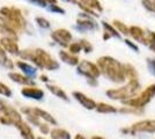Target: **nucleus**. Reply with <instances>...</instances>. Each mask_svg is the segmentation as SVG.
<instances>
[{
    "label": "nucleus",
    "mask_w": 155,
    "mask_h": 139,
    "mask_svg": "<svg viewBox=\"0 0 155 139\" xmlns=\"http://www.w3.org/2000/svg\"><path fill=\"white\" fill-rule=\"evenodd\" d=\"M97 66L100 68L101 73H103L104 75L112 82L119 84V82H123L125 80L123 64L112 57L104 56V57L98 58Z\"/></svg>",
    "instance_id": "1"
},
{
    "label": "nucleus",
    "mask_w": 155,
    "mask_h": 139,
    "mask_svg": "<svg viewBox=\"0 0 155 139\" xmlns=\"http://www.w3.org/2000/svg\"><path fill=\"white\" fill-rule=\"evenodd\" d=\"M19 56L23 59L31 60L32 63L39 68H46L49 71H54V70L59 68L58 61H56L43 49L23 50V51H20Z\"/></svg>",
    "instance_id": "2"
},
{
    "label": "nucleus",
    "mask_w": 155,
    "mask_h": 139,
    "mask_svg": "<svg viewBox=\"0 0 155 139\" xmlns=\"http://www.w3.org/2000/svg\"><path fill=\"white\" fill-rule=\"evenodd\" d=\"M140 91V84L138 79L137 80H129V82L125 86L120 87V88H114V89H109L107 92V96L111 100H124L131 99L133 96H136L137 93Z\"/></svg>",
    "instance_id": "3"
},
{
    "label": "nucleus",
    "mask_w": 155,
    "mask_h": 139,
    "mask_svg": "<svg viewBox=\"0 0 155 139\" xmlns=\"http://www.w3.org/2000/svg\"><path fill=\"white\" fill-rule=\"evenodd\" d=\"M0 15L9 23V26L12 27L16 33L25 30L27 22L25 20V18L22 16L20 9L15 8V7H11V8L9 7H2L0 9Z\"/></svg>",
    "instance_id": "4"
},
{
    "label": "nucleus",
    "mask_w": 155,
    "mask_h": 139,
    "mask_svg": "<svg viewBox=\"0 0 155 139\" xmlns=\"http://www.w3.org/2000/svg\"><path fill=\"white\" fill-rule=\"evenodd\" d=\"M154 96H155V84H153V85H149V86L147 87V88H146L139 96L124 100L123 103L129 107H133V108L142 109L146 104H148Z\"/></svg>",
    "instance_id": "5"
},
{
    "label": "nucleus",
    "mask_w": 155,
    "mask_h": 139,
    "mask_svg": "<svg viewBox=\"0 0 155 139\" xmlns=\"http://www.w3.org/2000/svg\"><path fill=\"white\" fill-rule=\"evenodd\" d=\"M77 71H78V73L84 75V77L88 79L91 85H93V86H96L97 85L96 79L100 77L101 71H100L98 66H96L95 64H93V63L88 61V60H82L81 63L78 64Z\"/></svg>",
    "instance_id": "6"
},
{
    "label": "nucleus",
    "mask_w": 155,
    "mask_h": 139,
    "mask_svg": "<svg viewBox=\"0 0 155 139\" xmlns=\"http://www.w3.org/2000/svg\"><path fill=\"white\" fill-rule=\"evenodd\" d=\"M123 133L134 134L138 132H155V119H146L131 125L129 129H122Z\"/></svg>",
    "instance_id": "7"
},
{
    "label": "nucleus",
    "mask_w": 155,
    "mask_h": 139,
    "mask_svg": "<svg viewBox=\"0 0 155 139\" xmlns=\"http://www.w3.org/2000/svg\"><path fill=\"white\" fill-rule=\"evenodd\" d=\"M52 40L57 42L61 46H68L72 41V34L67 29H57L51 34Z\"/></svg>",
    "instance_id": "8"
},
{
    "label": "nucleus",
    "mask_w": 155,
    "mask_h": 139,
    "mask_svg": "<svg viewBox=\"0 0 155 139\" xmlns=\"http://www.w3.org/2000/svg\"><path fill=\"white\" fill-rule=\"evenodd\" d=\"M0 113L2 114L4 116H6V117H8V118L11 119L13 124H15L19 121H22L19 111H16L14 108L8 106L6 102L2 101V100H0Z\"/></svg>",
    "instance_id": "9"
},
{
    "label": "nucleus",
    "mask_w": 155,
    "mask_h": 139,
    "mask_svg": "<svg viewBox=\"0 0 155 139\" xmlns=\"http://www.w3.org/2000/svg\"><path fill=\"white\" fill-rule=\"evenodd\" d=\"M22 111L26 114H32V115H35V116H37L38 118H42L46 121L48 123H50L52 125H57V121L52 117L51 115L49 113H46L45 110H43V109H39V108H22Z\"/></svg>",
    "instance_id": "10"
},
{
    "label": "nucleus",
    "mask_w": 155,
    "mask_h": 139,
    "mask_svg": "<svg viewBox=\"0 0 155 139\" xmlns=\"http://www.w3.org/2000/svg\"><path fill=\"white\" fill-rule=\"evenodd\" d=\"M0 45L2 46V49L7 51V52L12 53V55H15V56H19V45L16 43V40H14L12 37H7V36H4L1 41H0Z\"/></svg>",
    "instance_id": "11"
},
{
    "label": "nucleus",
    "mask_w": 155,
    "mask_h": 139,
    "mask_svg": "<svg viewBox=\"0 0 155 139\" xmlns=\"http://www.w3.org/2000/svg\"><path fill=\"white\" fill-rule=\"evenodd\" d=\"M73 96L75 98L77 101H79L82 107H84L86 109H88V110H93V109H95V107H96V102L94 101V100L89 99V98H87L84 94L80 92H73Z\"/></svg>",
    "instance_id": "12"
},
{
    "label": "nucleus",
    "mask_w": 155,
    "mask_h": 139,
    "mask_svg": "<svg viewBox=\"0 0 155 139\" xmlns=\"http://www.w3.org/2000/svg\"><path fill=\"white\" fill-rule=\"evenodd\" d=\"M22 95L26 96V98H29V99H34V100H41L43 99L44 96V92L39 88H36V87H31V86H27L26 88H23L22 91Z\"/></svg>",
    "instance_id": "13"
},
{
    "label": "nucleus",
    "mask_w": 155,
    "mask_h": 139,
    "mask_svg": "<svg viewBox=\"0 0 155 139\" xmlns=\"http://www.w3.org/2000/svg\"><path fill=\"white\" fill-rule=\"evenodd\" d=\"M0 33L2 34V35H5V36H7V37H12L14 40L18 38L16 31L9 26V23L1 15H0Z\"/></svg>",
    "instance_id": "14"
},
{
    "label": "nucleus",
    "mask_w": 155,
    "mask_h": 139,
    "mask_svg": "<svg viewBox=\"0 0 155 139\" xmlns=\"http://www.w3.org/2000/svg\"><path fill=\"white\" fill-rule=\"evenodd\" d=\"M9 79H12L14 82H18V84H21V85H26V86H34L35 82L31 80V78L27 77V75H22V74H19L16 72H12L8 74Z\"/></svg>",
    "instance_id": "15"
},
{
    "label": "nucleus",
    "mask_w": 155,
    "mask_h": 139,
    "mask_svg": "<svg viewBox=\"0 0 155 139\" xmlns=\"http://www.w3.org/2000/svg\"><path fill=\"white\" fill-rule=\"evenodd\" d=\"M14 125L19 129L20 132H21V136H22L25 139H35V136H34V133H32L30 126L28 125L27 123H25L23 121L16 122Z\"/></svg>",
    "instance_id": "16"
},
{
    "label": "nucleus",
    "mask_w": 155,
    "mask_h": 139,
    "mask_svg": "<svg viewBox=\"0 0 155 139\" xmlns=\"http://www.w3.org/2000/svg\"><path fill=\"white\" fill-rule=\"evenodd\" d=\"M129 35H131L133 38L138 42H141V43H146V34L142 30L140 27H130L129 28Z\"/></svg>",
    "instance_id": "17"
},
{
    "label": "nucleus",
    "mask_w": 155,
    "mask_h": 139,
    "mask_svg": "<svg viewBox=\"0 0 155 139\" xmlns=\"http://www.w3.org/2000/svg\"><path fill=\"white\" fill-rule=\"evenodd\" d=\"M59 57H60V59L63 60L64 63L68 64V65H72V66H75V65L79 64V58H78L77 56L66 52V51H60L59 52Z\"/></svg>",
    "instance_id": "18"
},
{
    "label": "nucleus",
    "mask_w": 155,
    "mask_h": 139,
    "mask_svg": "<svg viewBox=\"0 0 155 139\" xmlns=\"http://www.w3.org/2000/svg\"><path fill=\"white\" fill-rule=\"evenodd\" d=\"M16 66L19 67V68H21L23 72L26 73L27 77H29V78H32V77L36 75L37 70H36L35 67H32L31 65L27 64V63H23V61H16Z\"/></svg>",
    "instance_id": "19"
},
{
    "label": "nucleus",
    "mask_w": 155,
    "mask_h": 139,
    "mask_svg": "<svg viewBox=\"0 0 155 139\" xmlns=\"http://www.w3.org/2000/svg\"><path fill=\"white\" fill-rule=\"evenodd\" d=\"M124 68V75H125V79L129 80H137L138 79V72L134 68V66H132L131 64H125L123 65Z\"/></svg>",
    "instance_id": "20"
},
{
    "label": "nucleus",
    "mask_w": 155,
    "mask_h": 139,
    "mask_svg": "<svg viewBox=\"0 0 155 139\" xmlns=\"http://www.w3.org/2000/svg\"><path fill=\"white\" fill-rule=\"evenodd\" d=\"M95 109H96V111H98V113H101V114H115V113H117V109L115 108V107L111 106V104L103 103V102L97 103L96 107H95Z\"/></svg>",
    "instance_id": "21"
},
{
    "label": "nucleus",
    "mask_w": 155,
    "mask_h": 139,
    "mask_svg": "<svg viewBox=\"0 0 155 139\" xmlns=\"http://www.w3.org/2000/svg\"><path fill=\"white\" fill-rule=\"evenodd\" d=\"M52 139H71V134L64 129H53L51 130Z\"/></svg>",
    "instance_id": "22"
},
{
    "label": "nucleus",
    "mask_w": 155,
    "mask_h": 139,
    "mask_svg": "<svg viewBox=\"0 0 155 139\" xmlns=\"http://www.w3.org/2000/svg\"><path fill=\"white\" fill-rule=\"evenodd\" d=\"M0 64H1L2 66L9 68V70H13V68H14L13 61L9 59L8 57H7L6 51H5L2 48H0Z\"/></svg>",
    "instance_id": "23"
},
{
    "label": "nucleus",
    "mask_w": 155,
    "mask_h": 139,
    "mask_svg": "<svg viewBox=\"0 0 155 139\" xmlns=\"http://www.w3.org/2000/svg\"><path fill=\"white\" fill-rule=\"evenodd\" d=\"M79 1H80V4L89 7L93 11L94 9H96L97 12H102L103 11V7L101 6V2L98 0H79Z\"/></svg>",
    "instance_id": "24"
},
{
    "label": "nucleus",
    "mask_w": 155,
    "mask_h": 139,
    "mask_svg": "<svg viewBox=\"0 0 155 139\" xmlns=\"http://www.w3.org/2000/svg\"><path fill=\"white\" fill-rule=\"evenodd\" d=\"M77 23L78 26L84 28V29H95V28H97L96 23L93 20H91V19H88V18H86V19H78Z\"/></svg>",
    "instance_id": "25"
},
{
    "label": "nucleus",
    "mask_w": 155,
    "mask_h": 139,
    "mask_svg": "<svg viewBox=\"0 0 155 139\" xmlns=\"http://www.w3.org/2000/svg\"><path fill=\"white\" fill-rule=\"evenodd\" d=\"M46 88L52 93V94H54L56 96H58L60 98L61 100H65V101H68V98H67V95H66V93L61 89V88H59L57 86H53V85H46Z\"/></svg>",
    "instance_id": "26"
},
{
    "label": "nucleus",
    "mask_w": 155,
    "mask_h": 139,
    "mask_svg": "<svg viewBox=\"0 0 155 139\" xmlns=\"http://www.w3.org/2000/svg\"><path fill=\"white\" fill-rule=\"evenodd\" d=\"M102 26H103V28L105 29V33H108L112 37V36H115V37H117V38H119L120 37V35L117 33V30L114 28V27L111 26V25H109L108 22H102Z\"/></svg>",
    "instance_id": "27"
},
{
    "label": "nucleus",
    "mask_w": 155,
    "mask_h": 139,
    "mask_svg": "<svg viewBox=\"0 0 155 139\" xmlns=\"http://www.w3.org/2000/svg\"><path fill=\"white\" fill-rule=\"evenodd\" d=\"M114 26L116 27L117 29H118L122 34H124V35H129V27L126 26V25H124L123 22H120V21H118V20H115L114 21Z\"/></svg>",
    "instance_id": "28"
},
{
    "label": "nucleus",
    "mask_w": 155,
    "mask_h": 139,
    "mask_svg": "<svg viewBox=\"0 0 155 139\" xmlns=\"http://www.w3.org/2000/svg\"><path fill=\"white\" fill-rule=\"evenodd\" d=\"M68 49H70V52L72 55H74V53H79L81 50H82V46L80 44V42H75V43H72L68 45Z\"/></svg>",
    "instance_id": "29"
},
{
    "label": "nucleus",
    "mask_w": 155,
    "mask_h": 139,
    "mask_svg": "<svg viewBox=\"0 0 155 139\" xmlns=\"http://www.w3.org/2000/svg\"><path fill=\"white\" fill-rule=\"evenodd\" d=\"M34 4H37L38 6L45 7L48 5H53V4H57V0H30Z\"/></svg>",
    "instance_id": "30"
},
{
    "label": "nucleus",
    "mask_w": 155,
    "mask_h": 139,
    "mask_svg": "<svg viewBox=\"0 0 155 139\" xmlns=\"http://www.w3.org/2000/svg\"><path fill=\"white\" fill-rule=\"evenodd\" d=\"M80 44H81V46H82V49L84 50V52L86 53H89V52L93 51V45H91L88 41L81 40L80 41Z\"/></svg>",
    "instance_id": "31"
},
{
    "label": "nucleus",
    "mask_w": 155,
    "mask_h": 139,
    "mask_svg": "<svg viewBox=\"0 0 155 139\" xmlns=\"http://www.w3.org/2000/svg\"><path fill=\"white\" fill-rule=\"evenodd\" d=\"M142 4H143V6L146 7L147 9L155 13V0H143Z\"/></svg>",
    "instance_id": "32"
},
{
    "label": "nucleus",
    "mask_w": 155,
    "mask_h": 139,
    "mask_svg": "<svg viewBox=\"0 0 155 139\" xmlns=\"http://www.w3.org/2000/svg\"><path fill=\"white\" fill-rule=\"evenodd\" d=\"M0 94L4 95V96H11L12 92H11V89L6 85H4L2 82H0Z\"/></svg>",
    "instance_id": "33"
},
{
    "label": "nucleus",
    "mask_w": 155,
    "mask_h": 139,
    "mask_svg": "<svg viewBox=\"0 0 155 139\" xmlns=\"http://www.w3.org/2000/svg\"><path fill=\"white\" fill-rule=\"evenodd\" d=\"M36 22H37V25L39 27H42V28H50V22L44 19V18H36Z\"/></svg>",
    "instance_id": "34"
},
{
    "label": "nucleus",
    "mask_w": 155,
    "mask_h": 139,
    "mask_svg": "<svg viewBox=\"0 0 155 139\" xmlns=\"http://www.w3.org/2000/svg\"><path fill=\"white\" fill-rule=\"evenodd\" d=\"M49 9L52 11V12H56V13H60V14H64L65 11L63 8H60L59 6H57V4H53V5H50Z\"/></svg>",
    "instance_id": "35"
},
{
    "label": "nucleus",
    "mask_w": 155,
    "mask_h": 139,
    "mask_svg": "<svg viewBox=\"0 0 155 139\" xmlns=\"http://www.w3.org/2000/svg\"><path fill=\"white\" fill-rule=\"evenodd\" d=\"M147 64H148L149 71L155 75V59H150V58H148V59H147Z\"/></svg>",
    "instance_id": "36"
},
{
    "label": "nucleus",
    "mask_w": 155,
    "mask_h": 139,
    "mask_svg": "<svg viewBox=\"0 0 155 139\" xmlns=\"http://www.w3.org/2000/svg\"><path fill=\"white\" fill-rule=\"evenodd\" d=\"M39 127V130H41V132H43V133H49L50 132V127H49V125L48 124H44V123H41V125L38 126Z\"/></svg>",
    "instance_id": "37"
},
{
    "label": "nucleus",
    "mask_w": 155,
    "mask_h": 139,
    "mask_svg": "<svg viewBox=\"0 0 155 139\" xmlns=\"http://www.w3.org/2000/svg\"><path fill=\"white\" fill-rule=\"evenodd\" d=\"M0 123H2V124H6V125H9V124H13L12 123V121L8 118V117H6V116H0Z\"/></svg>",
    "instance_id": "38"
},
{
    "label": "nucleus",
    "mask_w": 155,
    "mask_h": 139,
    "mask_svg": "<svg viewBox=\"0 0 155 139\" xmlns=\"http://www.w3.org/2000/svg\"><path fill=\"white\" fill-rule=\"evenodd\" d=\"M124 42H125V43H126V44H127V45H129L132 50H134L136 52H139V48H138L134 43H132V42H131V41H129V40H125Z\"/></svg>",
    "instance_id": "39"
},
{
    "label": "nucleus",
    "mask_w": 155,
    "mask_h": 139,
    "mask_svg": "<svg viewBox=\"0 0 155 139\" xmlns=\"http://www.w3.org/2000/svg\"><path fill=\"white\" fill-rule=\"evenodd\" d=\"M39 78H41V80H42L43 82H48V81H49V78H48L46 75H44V74H42Z\"/></svg>",
    "instance_id": "40"
},
{
    "label": "nucleus",
    "mask_w": 155,
    "mask_h": 139,
    "mask_svg": "<svg viewBox=\"0 0 155 139\" xmlns=\"http://www.w3.org/2000/svg\"><path fill=\"white\" fill-rule=\"evenodd\" d=\"M110 37H111V36H110L109 34H108V33H104V35H103V40H109Z\"/></svg>",
    "instance_id": "41"
},
{
    "label": "nucleus",
    "mask_w": 155,
    "mask_h": 139,
    "mask_svg": "<svg viewBox=\"0 0 155 139\" xmlns=\"http://www.w3.org/2000/svg\"><path fill=\"white\" fill-rule=\"evenodd\" d=\"M74 139H84V136H81V134H77Z\"/></svg>",
    "instance_id": "42"
},
{
    "label": "nucleus",
    "mask_w": 155,
    "mask_h": 139,
    "mask_svg": "<svg viewBox=\"0 0 155 139\" xmlns=\"http://www.w3.org/2000/svg\"><path fill=\"white\" fill-rule=\"evenodd\" d=\"M91 139H104L103 137H98V136H96V137H91Z\"/></svg>",
    "instance_id": "43"
},
{
    "label": "nucleus",
    "mask_w": 155,
    "mask_h": 139,
    "mask_svg": "<svg viewBox=\"0 0 155 139\" xmlns=\"http://www.w3.org/2000/svg\"><path fill=\"white\" fill-rule=\"evenodd\" d=\"M67 1H72V2H77V0H67Z\"/></svg>",
    "instance_id": "44"
},
{
    "label": "nucleus",
    "mask_w": 155,
    "mask_h": 139,
    "mask_svg": "<svg viewBox=\"0 0 155 139\" xmlns=\"http://www.w3.org/2000/svg\"><path fill=\"white\" fill-rule=\"evenodd\" d=\"M37 139H45V138H42V137H38Z\"/></svg>",
    "instance_id": "45"
},
{
    "label": "nucleus",
    "mask_w": 155,
    "mask_h": 139,
    "mask_svg": "<svg viewBox=\"0 0 155 139\" xmlns=\"http://www.w3.org/2000/svg\"><path fill=\"white\" fill-rule=\"evenodd\" d=\"M0 48H1V45H0Z\"/></svg>",
    "instance_id": "46"
}]
</instances>
